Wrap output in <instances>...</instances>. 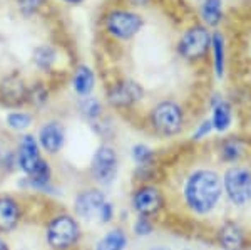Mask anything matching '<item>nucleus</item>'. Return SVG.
I'll return each instance as SVG.
<instances>
[{
    "mask_svg": "<svg viewBox=\"0 0 251 250\" xmlns=\"http://www.w3.org/2000/svg\"><path fill=\"white\" fill-rule=\"evenodd\" d=\"M223 193V181L214 171L200 170L188 178L184 196L189 208L196 213H208L216 208Z\"/></svg>",
    "mask_w": 251,
    "mask_h": 250,
    "instance_id": "nucleus-1",
    "label": "nucleus"
},
{
    "mask_svg": "<svg viewBox=\"0 0 251 250\" xmlns=\"http://www.w3.org/2000/svg\"><path fill=\"white\" fill-rule=\"evenodd\" d=\"M223 187L231 203L246 205L251 201V171L246 168H231L225 173Z\"/></svg>",
    "mask_w": 251,
    "mask_h": 250,
    "instance_id": "nucleus-2",
    "label": "nucleus"
},
{
    "mask_svg": "<svg viewBox=\"0 0 251 250\" xmlns=\"http://www.w3.org/2000/svg\"><path fill=\"white\" fill-rule=\"evenodd\" d=\"M75 210L87 222H109L112 217V205L107 203L104 195L97 190H89L75 201Z\"/></svg>",
    "mask_w": 251,
    "mask_h": 250,
    "instance_id": "nucleus-3",
    "label": "nucleus"
},
{
    "mask_svg": "<svg viewBox=\"0 0 251 250\" xmlns=\"http://www.w3.org/2000/svg\"><path fill=\"white\" fill-rule=\"evenodd\" d=\"M79 239V225L72 217L62 215L52 220V223L47 228V240L50 247L64 250L69 249L75 240Z\"/></svg>",
    "mask_w": 251,
    "mask_h": 250,
    "instance_id": "nucleus-4",
    "label": "nucleus"
},
{
    "mask_svg": "<svg viewBox=\"0 0 251 250\" xmlns=\"http://www.w3.org/2000/svg\"><path fill=\"white\" fill-rule=\"evenodd\" d=\"M152 124L159 133L163 135H174L181 130L183 124V111L176 103L166 101L156 106V110L152 111Z\"/></svg>",
    "mask_w": 251,
    "mask_h": 250,
    "instance_id": "nucleus-5",
    "label": "nucleus"
},
{
    "mask_svg": "<svg viewBox=\"0 0 251 250\" xmlns=\"http://www.w3.org/2000/svg\"><path fill=\"white\" fill-rule=\"evenodd\" d=\"M211 44L209 32L204 27H193L183 35L179 42V54L186 59H198L206 54Z\"/></svg>",
    "mask_w": 251,
    "mask_h": 250,
    "instance_id": "nucleus-6",
    "label": "nucleus"
},
{
    "mask_svg": "<svg viewBox=\"0 0 251 250\" xmlns=\"http://www.w3.org/2000/svg\"><path fill=\"white\" fill-rule=\"evenodd\" d=\"M107 30L111 32L114 37L117 39H131L132 35H136L139 32L141 26H143V20L139 15L132 14V12H124L117 10L112 12L107 17Z\"/></svg>",
    "mask_w": 251,
    "mask_h": 250,
    "instance_id": "nucleus-7",
    "label": "nucleus"
},
{
    "mask_svg": "<svg viewBox=\"0 0 251 250\" xmlns=\"http://www.w3.org/2000/svg\"><path fill=\"white\" fill-rule=\"evenodd\" d=\"M92 173L96 180L109 185L116 178L117 173V155L111 146H100L92 160Z\"/></svg>",
    "mask_w": 251,
    "mask_h": 250,
    "instance_id": "nucleus-8",
    "label": "nucleus"
},
{
    "mask_svg": "<svg viewBox=\"0 0 251 250\" xmlns=\"http://www.w3.org/2000/svg\"><path fill=\"white\" fill-rule=\"evenodd\" d=\"M163 205V195L154 187H143L134 195V207L141 215H152Z\"/></svg>",
    "mask_w": 251,
    "mask_h": 250,
    "instance_id": "nucleus-9",
    "label": "nucleus"
},
{
    "mask_svg": "<svg viewBox=\"0 0 251 250\" xmlns=\"http://www.w3.org/2000/svg\"><path fill=\"white\" fill-rule=\"evenodd\" d=\"M141 98H143V89L132 81L117 84L114 89L109 92V101L114 106H129L132 103H137Z\"/></svg>",
    "mask_w": 251,
    "mask_h": 250,
    "instance_id": "nucleus-10",
    "label": "nucleus"
},
{
    "mask_svg": "<svg viewBox=\"0 0 251 250\" xmlns=\"http://www.w3.org/2000/svg\"><path fill=\"white\" fill-rule=\"evenodd\" d=\"M40 155H39V146L35 143V139L32 136H24L22 144L19 150V165L27 175H32V171L37 168L40 163Z\"/></svg>",
    "mask_w": 251,
    "mask_h": 250,
    "instance_id": "nucleus-11",
    "label": "nucleus"
},
{
    "mask_svg": "<svg viewBox=\"0 0 251 250\" xmlns=\"http://www.w3.org/2000/svg\"><path fill=\"white\" fill-rule=\"evenodd\" d=\"M64 143V131L57 123H49L40 131V144L49 153H57Z\"/></svg>",
    "mask_w": 251,
    "mask_h": 250,
    "instance_id": "nucleus-12",
    "label": "nucleus"
},
{
    "mask_svg": "<svg viewBox=\"0 0 251 250\" xmlns=\"http://www.w3.org/2000/svg\"><path fill=\"white\" fill-rule=\"evenodd\" d=\"M0 92H2V98L9 104H19L27 98L25 84L19 78H15V76H10V78L3 79Z\"/></svg>",
    "mask_w": 251,
    "mask_h": 250,
    "instance_id": "nucleus-13",
    "label": "nucleus"
},
{
    "mask_svg": "<svg viewBox=\"0 0 251 250\" xmlns=\"http://www.w3.org/2000/svg\"><path fill=\"white\" fill-rule=\"evenodd\" d=\"M19 205L12 198H0V230L9 232L19 222Z\"/></svg>",
    "mask_w": 251,
    "mask_h": 250,
    "instance_id": "nucleus-14",
    "label": "nucleus"
},
{
    "mask_svg": "<svg viewBox=\"0 0 251 250\" xmlns=\"http://www.w3.org/2000/svg\"><path fill=\"white\" fill-rule=\"evenodd\" d=\"M220 244L225 250H241L243 249V232L238 225L234 223H226L220 232Z\"/></svg>",
    "mask_w": 251,
    "mask_h": 250,
    "instance_id": "nucleus-15",
    "label": "nucleus"
},
{
    "mask_svg": "<svg viewBox=\"0 0 251 250\" xmlns=\"http://www.w3.org/2000/svg\"><path fill=\"white\" fill-rule=\"evenodd\" d=\"M94 87V74L86 66H80L74 76V89L77 94L86 96Z\"/></svg>",
    "mask_w": 251,
    "mask_h": 250,
    "instance_id": "nucleus-16",
    "label": "nucleus"
},
{
    "mask_svg": "<svg viewBox=\"0 0 251 250\" xmlns=\"http://www.w3.org/2000/svg\"><path fill=\"white\" fill-rule=\"evenodd\" d=\"M211 124H213V130L216 131H226L231 124V111H229V106L226 103H218L214 106V111H213V119H211Z\"/></svg>",
    "mask_w": 251,
    "mask_h": 250,
    "instance_id": "nucleus-17",
    "label": "nucleus"
},
{
    "mask_svg": "<svg viewBox=\"0 0 251 250\" xmlns=\"http://www.w3.org/2000/svg\"><path fill=\"white\" fill-rule=\"evenodd\" d=\"M126 244H127L126 233L123 230H112L99 242L96 250H124Z\"/></svg>",
    "mask_w": 251,
    "mask_h": 250,
    "instance_id": "nucleus-18",
    "label": "nucleus"
},
{
    "mask_svg": "<svg viewBox=\"0 0 251 250\" xmlns=\"http://www.w3.org/2000/svg\"><path fill=\"white\" fill-rule=\"evenodd\" d=\"M211 44L214 54V71H216L218 78H223V74H225V39L221 34H214Z\"/></svg>",
    "mask_w": 251,
    "mask_h": 250,
    "instance_id": "nucleus-19",
    "label": "nucleus"
},
{
    "mask_svg": "<svg viewBox=\"0 0 251 250\" xmlns=\"http://www.w3.org/2000/svg\"><path fill=\"white\" fill-rule=\"evenodd\" d=\"M201 14H203V19L208 26H216V24L221 20V15H223L221 0H204Z\"/></svg>",
    "mask_w": 251,
    "mask_h": 250,
    "instance_id": "nucleus-20",
    "label": "nucleus"
},
{
    "mask_svg": "<svg viewBox=\"0 0 251 250\" xmlns=\"http://www.w3.org/2000/svg\"><path fill=\"white\" fill-rule=\"evenodd\" d=\"M243 155V143L238 139H228L221 146V156L226 161H234Z\"/></svg>",
    "mask_w": 251,
    "mask_h": 250,
    "instance_id": "nucleus-21",
    "label": "nucleus"
},
{
    "mask_svg": "<svg viewBox=\"0 0 251 250\" xmlns=\"http://www.w3.org/2000/svg\"><path fill=\"white\" fill-rule=\"evenodd\" d=\"M55 59V52L50 47H39L37 51L34 52V62L37 64L42 69H47V67L52 66Z\"/></svg>",
    "mask_w": 251,
    "mask_h": 250,
    "instance_id": "nucleus-22",
    "label": "nucleus"
},
{
    "mask_svg": "<svg viewBox=\"0 0 251 250\" xmlns=\"http://www.w3.org/2000/svg\"><path fill=\"white\" fill-rule=\"evenodd\" d=\"M32 181H34L35 185H46L49 178H50V170H49V165L46 161H40L37 165V168H35L34 171H32V175H29Z\"/></svg>",
    "mask_w": 251,
    "mask_h": 250,
    "instance_id": "nucleus-23",
    "label": "nucleus"
},
{
    "mask_svg": "<svg viewBox=\"0 0 251 250\" xmlns=\"http://www.w3.org/2000/svg\"><path fill=\"white\" fill-rule=\"evenodd\" d=\"M7 123L14 130H24V128H27L32 123V118L29 114H25V112H12L7 118Z\"/></svg>",
    "mask_w": 251,
    "mask_h": 250,
    "instance_id": "nucleus-24",
    "label": "nucleus"
},
{
    "mask_svg": "<svg viewBox=\"0 0 251 250\" xmlns=\"http://www.w3.org/2000/svg\"><path fill=\"white\" fill-rule=\"evenodd\" d=\"M80 111L87 116V118H97L100 114V104L96 99H86L80 104Z\"/></svg>",
    "mask_w": 251,
    "mask_h": 250,
    "instance_id": "nucleus-25",
    "label": "nucleus"
},
{
    "mask_svg": "<svg viewBox=\"0 0 251 250\" xmlns=\"http://www.w3.org/2000/svg\"><path fill=\"white\" fill-rule=\"evenodd\" d=\"M151 155H152L151 150H149L148 146H144V144H137V146L132 148V158L141 165L148 163V161L151 160Z\"/></svg>",
    "mask_w": 251,
    "mask_h": 250,
    "instance_id": "nucleus-26",
    "label": "nucleus"
},
{
    "mask_svg": "<svg viewBox=\"0 0 251 250\" xmlns=\"http://www.w3.org/2000/svg\"><path fill=\"white\" fill-rule=\"evenodd\" d=\"M44 0H19V5L22 12H25V14H32V12H35L40 7V3H42Z\"/></svg>",
    "mask_w": 251,
    "mask_h": 250,
    "instance_id": "nucleus-27",
    "label": "nucleus"
},
{
    "mask_svg": "<svg viewBox=\"0 0 251 250\" xmlns=\"http://www.w3.org/2000/svg\"><path fill=\"white\" fill-rule=\"evenodd\" d=\"M134 230H136L137 235H148V233L152 230V227H151V223H149L148 217H141V219L137 220Z\"/></svg>",
    "mask_w": 251,
    "mask_h": 250,
    "instance_id": "nucleus-28",
    "label": "nucleus"
},
{
    "mask_svg": "<svg viewBox=\"0 0 251 250\" xmlns=\"http://www.w3.org/2000/svg\"><path fill=\"white\" fill-rule=\"evenodd\" d=\"M211 131H213V124H211V121H206V123L203 124V126L198 128L196 135H194V139L203 138V136H206V135H208V133H211Z\"/></svg>",
    "mask_w": 251,
    "mask_h": 250,
    "instance_id": "nucleus-29",
    "label": "nucleus"
},
{
    "mask_svg": "<svg viewBox=\"0 0 251 250\" xmlns=\"http://www.w3.org/2000/svg\"><path fill=\"white\" fill-rule=\"evenodd\" d=\"M0 250H9V247H7V244L3 242L2 239H0Z\"/></svg>",
    "mask_w": 251,
    "mask_h": 250,
    "instance_id": "nucleus-30",
    "label": "nucleus"
},
{
    "mask_svg": "<svg viewBox=\"0 0 251 250\" xmlns=\"http://www.w3.org/2000/svg\"><path fill=\"white\" fill-rule=\"evenodd\" d=\"M132 2H134V3H146L148 0H132Z\"/></svg>",
    "mask_w": 251,
    "mask_h": 250,
    "instance_id": "nucleus-31",
    "label": "nucleus"
},
{
    "mask_svg": "<svg viewBox=\"0 0 251 250\" xmlns=\"http://www.w3.org/2000/svg\"><path fill=\"white\" fill-rule=\"evenodd\" d=\"M64 2H80V0H64Z\"/></svg>",
    "mask_w": 251,
    "mask_h": 250,
    "instance_id": "nucleus-32",
    "label": "nucleus"
},
{
    "mask_svg": "<svg viewBox=\"0 0 251 250\" xmlns=\"http://www.w3.org/2000/svg\"><path fill=\"white\" fill-rule=\"evenodd\" d=\"M154 250H168V249H154Z\"/></svg>",
    "mask_w": 251,
    "mask_h": 250,
    "instance_id": "nucleus-33",
    "label": "nucleus"
}]
</instances>
